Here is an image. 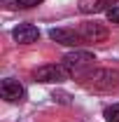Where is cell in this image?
<instances>
[{"label": "cell", "mask_w": 119, "mask_h": 122, "mask_svg": "<svg viewBox=\"0 0 119 122\" xmlns=\"http://www.w3.org/2000/svg\"><path fill=\"white\" fill-rule=\"evenodd\" d=\"M93 61L96 56L87 52V49H75L70 54H65L63 56V66H65V71L70 73V77H84L89 71H93Z\"/></svg>", "instance_id": "obj_1"}, {"label": "cell", "mask_w": 119, "mask_h": 122, "mask_svg": "<svg viewBox=\"0 0 119 122\" xmlns=\"http://www.w3.org/2000/svg\"><path fill=\"white\" fill-rule=\"evenodd\" d=\"M82 80H87V87L105 92V89H112V87H119V71L117 68H93Z\"/></svg>", "instance_id": "obj_2"}, {"label": "cell", "mask_w": 119, "mask_h": 122, "mask_svg": "<svg viewBox=\"0 0 119 122\" xmlns=\"http://www.w3.org/2000/svg\"><path fill=\"white\" fill-rule=\"evenodd\" d=\"M33 75L37 82H63L70 77V73L65 71L63 63H47V66H40Z\"/></svg>", "instance_id": "obj_3"}, {"label": "cell", "mask_w": 119, "mask_h": 122, "mask_svg": "<svg viewBox=\"0 0 119 122\" xmlns=\"http://www.w3.org/2000/svg\"><path fill=\"white\" fill-rule=\"evenodd\" d=\"M79 35L84 42H105L107 40V28L98 21H87V24H79L77 26Z\"/></svg>", "instance_id": "obj_4"}, {"label": "cell", "mask_w": 119, "mask_h": 122, "mask_svg": "<svg viewBox=\"0 0 119 122\" xmlns=\"http://www.w3.org/2000/svg\"><path fill=\"white\" fill-rule=\"evenodd\" d=\"M49 38L54 42H59V45H65V47H77V45L84 42L77 28H51L49 30Z\"/></svg>", "instance_id": "obj_5"}, {"label": "cell", "mask_w": 119, "mask_h": 122, "mask_svg": "<svg viewBox=\"0 0 119 122\" xmlns=\"http://www.w3.org/2000/svg\"><path fill=\"white\" fill-rule=\"evenodd\" d=\"M0 94H2V99L5 101H9V103H19V101H23V96H26V89H23V85L21 82H16V80H2V85H0Z\"/></svg>", "instance_id": "obj_6"}, {"label": "cell", "mask_w": 119, "mask_h": 122, "mask_svg": "<svg viewBox=\"0 0 119 122\" xmlns=\"http://www.w3.org/2000/svg\"><path fill=\"white\" fill-rule=\"evenodd\" d=\"M12 38H14L19 45H33L40 40V30L35 28L33 24H21L12 30Z\"/></svg>", "instance_id": "obj_7"}, {"label": "cell", "mask_w": 119, "mask_h": 122, "mask_svg": "<svg viewBox=\"0 0 119 122\" xmlns=\"http://www.w3.org/2000/svg\"><path fill=\"white\" fill-rule=\"evenodd\" d=\"M107 5H114V0H79V12H82V14L107 12V10H110Z\"/></svg>", "instance_id": "obj_8"}, {"label": "cell", "mask_w": 119, "mask_h": 122, "mask_svg": "<svg viewBox=\"0 0 119 122\" xmlns=\"http://www.w3.org/2000/svg\"><path fill=\"white\" fill-rule=\"evenodd\" d=\"M105 120L107 122H119V103H112L110 108H105Z\"/></svg>", "instance_id": "obj_9"}, {"label": "cell", "mask_w": 119, "mask_h": 122, "mask_svg": "<svg viewBox=\"0 0 119 122\" xmlns=\"http://www.w3.org/2000/svg\"><path fill=\"white\" fill-rule=\"evenodd\" d=\"M105 14H107V21H110V24H114V26H119V5H114V7H110V10H107Z\"/></svg>", "instance_id": "obj_10"}, {"label": "cell", "mask_w": 119, "mask_h": 122, "mask_svg": "<svg viewBox=\"0 0 119 122\" xmlns=\"http://www.w3.org/2000/svg\"><path fill=\"white\" fill-rule=\"evenodd\" d=\"M42 0H16V7L19 10H30V7H35V5H40Z\"/></svg>", "instance_id": "obj_11"}, {"label": "cell", "mask_w": 119, "mask_h": 122, "mask_svg": "<svg viewBox=\"0 0 119 122\" xmlns=\"http://www.w3.org/2000/svg\"><path fill=\"white\" fill-rule=\"evenodd\" d=\"M54 99H59V101H63V103H68V94H56V92H54Z\"/></svg>", "instance_id": "obj_12"}, {"label": "cell", "mask_w": 119, "mask_h": 122, "mask_svg": "<svg viewBox=\"0 0 119 122\" xmlns=\"http://www.w3.org/2000/svg\"><path fill=\"white\" fill-rule=\"evenodd\" d=\"M5 2H7V0H5Z\"/></svg>", "instance_id": "obj_13"}]
</instances>
